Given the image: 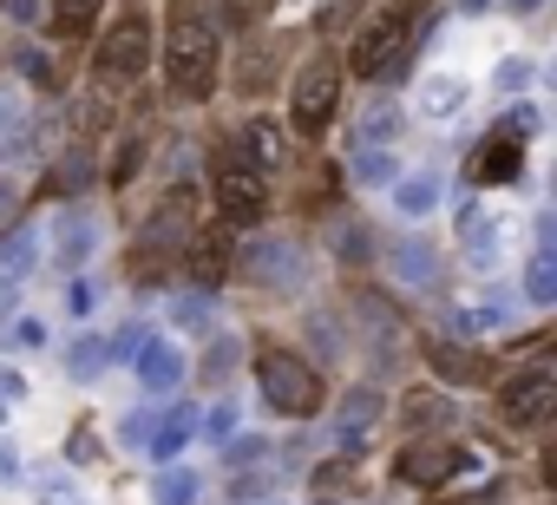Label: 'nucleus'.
<instances>
[{"mask_svg": "<svg viewBox=\"0 0 557 505\" xmlns=\"http://www.w3.org/2000/svg\"><path fill=\"white\" fill-rule=\"evenodd\" d=\"M223 79V47H216V21L197 0H171L164 21V99L171 106H203Z\"/></svg>", "mask_w": 557, "mask_h": 505, "instance_id": "1", "label": "nucleus"}, {"mask_svg": "<svg viewBox=\"0 0 557 505\" xmlns=\"http://www.w3.org/2000/svg\"><path fill=\"white\" fill-rule=\"evenodd\" d=\"M420 21H426V0H387V8H374V14L355 27V40H348V66H342V73H355V79H368V86L400 79L407 53H413V40H420Z\"/></svg>", "mask_w": 557, "mask_h": 505, "instance_id": "2", "label": "nucleus"}, {"mask_svg": "<svg viewBox=\"0 0 557 505\" xmlns=\"http://www.w3.org/2000/svg\"><path fill=\"white\" fill-rule=\"evenodd\" d=\"M256 394L283 414V420H315L329 407V381L309 355L283 348V342H262L256 348Z\"/></svg>", "mask_w": 557, "mask_h": 505, "instance_id": "3", "label": "nucleus"}, {"mask_svg": "<svg viewBox=\"0 0 557 505\" xmlns=\"http://www.w3.org/2000/svg\"><path fill=\"white\" fill-rule=\"evenodd\" d=\"M151 47H158V21H151V8H138V0H132V8L112 14V27H99V40H92V79L106 93L138 86L145 66H151Z\"/></svg>", "mask_w": 557, "mask_h": 505, "instance_id": "4", "label": "nucleus"}, {"mask_svg": "<svg viewBox=\"0 0 557 505\" xmlns=\"http://www.w3.org/2000/svg\"><path fill=\"white\" fill-rule=\"evenodd\" d=\"M335 112H342V53H315L289 79V119H283V132H296L302 145H315L335 125Z\"/></svg>", "mask_w": 557, "mask_h": 505, "instance_id": "5", "label": "nucleus"}, {"mask_svg": "<svg viewBox=\"0 0 557 505\" xmlns=\"http://www.w3.org/2000/svg\"><path fill=\"white\" fill-rule=\"evenodd\" d=\"M236 270H243L262 296H296V290H309V276H315L302 236H249V243H236Z\"/></svg>", "mask_w": 557, "mask_h": 505, "instance_id": "6", "label": "nucleus"}, {"mask_svg": "<svg viewBox=\"0 0 557 505\" xmlns=\"http://www.w3.org/2000/svg\"><path fill=\"white\" fill-rule=\"evenodd\" d=\"M210 204H216L223 230H256L269 217V177H256L230 145H216V158H210Z\"/></svg>", "mask_w": 557, "mask_h": 505, "instance_id": "7", "label": "nucleus"}, {"mask_svg": "<svg viewBox=\"0 0 557 505\" xmlns=\"http://www.w3.org/2000/svg\"><path fill=\"white\" fill-rule=\"evenodd\" d=\"M492 407H498V420H505V427L537 433V427L557 414V374H550V361H531V368L505 374V381H498V394H492Z\"/></svg>", "mask_w": 557, "mask_h": 505, "instance_id": "8", "label": "nucleus"}, {"mask_svg": "<svg viewBox=\"0 0 557 505\" xmlns=\"http://www.w3.org/2000/svg\"><path fill=\"white\" fill-rule=\"evenodd\" d=\"M466 472V446L453 433H420L394 453V479L413 492H453V479Z\"/></svg>", "mask_w": 557, "mask_h": 505, "instance_id": "9", "label": "nucleus"}, {"mask_svg": "<svg viewBox=\"0 0 557 505\" xmlns=\"http://www.w3.org/2000/svg\"><path fill=\"white\" fill-rule=\"evenodd\" d=\"M177 270L190 276V290L216 296V290L236 276V230H223V223H197L190 243L177 249Z\"/></svg>", "mask_w": 557, "mask_h": 505, "instance_id": "10", "label": "nucleus"}, {"mask_svg": "<svg viewBox=\"0 0 557 505\" xmlns=\"http://www.w3.org/2000/svg\"><path fill=\"white\" fill-rule=\"evenodd\" d=\"M524 177V138H511L505 125H492L479 145H472V158H466V184L472 190H505V184H518Z\"/></svg>", "mask_w": 557, "mask_h": 505, "instance_id": "11", "label": "nucleus"}, {"mask_svg": "<svg viewBox=\"0 0 557 505\" xmlns=\"http://www.w3.org/2000/svg\"><path fill=\"white\" fill-rule=\"evenodd\" d=\"M230 151L256 171V177H275V171H283V158H289V132L283 125H275V119H243L236 125V138H230Z\"/></svg>", "mask_w": 557, "mask_h": 505, "instance_id": "12", "label": "nucleus"}, {"mask_svg": "<svg viewBox=\"0 0 557 505\" xmlns=\"http://www.w3.org/2000/svg\"><path fill=\"white\" fill-rule=\"evenodd\" d=\"M381 414H387L381 387H348V394H342V407H335V433H342V453H348V459L361 453V433H368Z\"/></svg>", "mask_w": 557, "mask_h": 505, "instance_id": "13", "label": "nucleus"}, {"mask_svg": "<svg viewBox=\"0 0 557 505\" xmlns=\"http://www.w3.org/2000/svg\"><path fill=\"white\" fill-rule=\"evenodd\" d=\"M400 427L420 440V433H453V394H440V387H413V394H400Z\"/></svg>", "mask_w": 557, "mask_h": 505, "instance_id": "14", "label": "nucleus"}, {"mask_svg": "<svg viewBox=\"0 0 557 505\" xmlns=\"http://www.w3.org/2000/svg\"><path fill=\"white\" fill-rule=\"evenodd\" d=\"M426 361H433V374L453 381V387H479V381H492V361L472 355V348H459V342H426Z\"/></svg>", "mask_w": 557, "mask_h": 505, "instance_id": "15", "label": "nucleus"}, {"mask_svg": "<svg viewBox=\"0 0 557 505\" xmlns=\"http://www.w3.org/2000/svg\"><path fill=\"white\" fill-rule=\"evenodd\" d=\"M47 21H53L47 34H53L60 47H79L86 34H99V21H106V0H53V14H47Z\"/></svg>", "mask_w": 557, "mask_h": 505, "instance_id": "16", "label": "nucleus"}, {"mask_svg": "<svg viewBox=\"0 0 557 505\" xmlns=\"http://www.w3.org/2000/svg\"><path fill=\"white\" fill-rule=\"evenodd\" d=\"M355 492H361V466H355L348 453H335L329 466L309 472V498H322V505H342V498H355Z\"/></svg>", "mask_w": 557, "mask_h": 505, "instance_id": "17", "label": "nucleus"}, {"mask_svg": "<svg viewBox=\"0 0 557 505\" xmlns=\"http://www.w3.org/2000/svg\"><path fill=\"white\" fill-rule=\"evenodd\" d=\"M145 151H151V132H145V125H125V132H119V151H112L106 184H112V190H132V177L145 171Z\"/></svg>", "mask_w": 557, "mask_h": 505, "instance_id": "18", "label": "nucleus"}, {"mask_svg": "<svg viewBox=\"0 0 557 505\" xmlns=\"http://www.w3.org/2000/svg\"><path fill=\"white\" fill-rule=\"evenodd\" d=\"M34 263H40V243H34V230H21V223H14L8 236H0V276H8V290H14Z\"/></svg>", "mask_w": 557, "mask_h": 505, "instance_id": "19", "label": "nucleus"}, {"mask_svg": "<svg viewBox=\"0 0 557 505\" xmlns=\"http://www.w3.org/2000/svg\"><path fill=\"white\" fill-rule=\"evenodd\" d=\"M190 433H197V407H171V420H164V427H151L145 453H151V459H177Z\"/></svg>", "mask_w": 557, "mask_h": 505, "instance_id": "20", "label": "nucleus"}, {"mask_svg": "<svg viewBox=\"0 0 557 505\" xmlns=\"http://www.w3.org/2000/svg\"><path fill=\"white\" fill-rule=\"evenodd\" d=\"M387 263H394V276H400V283H426V276L440 270V257H433V249H426V243H413V236L387 249Z\"/></svg>", "mask_w": 557, "mask_h": 505, "instance_id": "21", "label": "nucleus"}, {"mask_svg": "<svg viewBox=\"0 0 557 505\" xmlns=\"http://www.w3.org/2000/svg\"><path fill=\"white\" fill-rule=\"evenodd\" d=\"M86 171H92V158H86V138H73V151H66V158H53V171H47V190L73 197V190L86 184Z\"/></svg>", "mask_w": 557, "mask_h": 505, "instance_id": "22", "label": "nucleus"}, {"mask_svg": "<svg viewBox=\"0 0 557 505\" xmlns=\"http://www.w3.org/2000/svg\"><path fill=\"white\" fill-rule=\"evenodd\" d=\"M92 249H99V223H92V217H79V210H73V217H66V230H60V263H66V270H73V263H79V257H92Z\"/></svg>", "mask_w": 557, "mask_h": 505, "instance_id": "23", "label": "nucleus"}, {"mask_svg": "<svg viewBox=\"0 0 557 505\" xmlns=\"http://www.w3.org/2000/svg\"><path fill=\"white\" fill-rule=\"evenodd\" d=\"M524 296H531L537 309L557 303V263H550V243H537V257H531V270H524Z\"/></svg>", "mask_w": 557, "mask_h": 505, "instance_id": "24", "label": "nucleus"}, {"mask_svg": "<svg viewBox=\"0 0 557 505\" xmlns=\"http://www.w3.org/2000/svg\"><path fill=\"white\" fill-rule=\"evenodd\" d=\"M387 138H400V112H394V106H374V112L361 119V138H355V151H381Z\"/></svg>", "mask_w": 557, "mask_h": 505, "instance_id": "25", "label": "nucleus"}, {"mask_svg": "<svg viewBox=\"0 0 557 505\" xmlns=\"http://www.w3.org/2000/svg\"><path fill=\"white\" fill-rule=\"evenodd\" d=\"M394 204H400L407 217H426V210L440 204V177H433V171H420V177H407V184L394 190Z\"/></svg>", "mask_w": 557, "mask_h": 505, "instance_id": "26", "label": "nucleus"}, {"mask_svg": "<svg viewBox=\"0 0 557 505\" xmlns=\"http://www.w3.org/2000/svg\"><path fill=\"white\" fill-rule=\"evenodd\" d=\"M236 355H243V342L216 335V342H210V355H203V368H197V381H203V387H223V381H230V368H236Z\"/></svg>", "mask_w": 557, "mask_h": 505, "instance_id": "27", "label": "nucleus"}, {"mask_svg": "<svg viewBox=\"0 0 557 505\" xmlns=\"http://www.w3.org/2000/svg\"><path fill=\"white\" fill-rule=\"evenodd\" d=\"M132 361L145 368V381H151V387H171V381H177V355H171L164 342H151V335H145V348H138Z\"/></svg>", "mask_w": 557, "mask_h": 505, "instance_id": "28", "label": "nucleus"}, {"mask_svg": "<svg viewBox=\"0 0 557 505\" xmlns=\"http://www.w3.org/2000/svg\"><path fill=\"white\" fill-rule=\"evenodd\" d=\"M197 492H203V479H197L190 466H171V472L158 479V505H197Z\"/></svg>", "mask_w": 557, "mask_h": 505, "instance_id": "29", "label": "nucleus"}, {"mask_svg": "<svg viewBox=\"0 0 557 505\" xmlns=\"http://www.w3.org/2000/svg\"><path fill=\"white\" fill-rule=\"evenodd\" d=\"M106 361H112V348H106V335H86V342L73 348V374H79V381H86V374H99Z\"/></svg>", "mask_w": 557, "mask_h": 505, "instance_id": "30", "label": "nucleus"}, {"mask_svg": "<svg viewBox=\"0 0 557 505\" xmlns=\"http://www.w3.org/2000/svg\"><path fill=\"white\" fill-rule=\"evenodd\" d=\"M21 112H27V93H21L14 79H0V138L21 132Z\"/></svg>", "mask_w": 557, "mask_h": 505, "instance_id": "31", "label": "nucleus"}, {"mask_svg": "<svg viewBox=\"0 0 557 505\" xmlns=\"http://www.w3.org/2000/svg\"><path fill=\"white\" fill-rule=\"evenodd\" d=\"M348 164H355V177H368V184H381V177H394V158H387V151H355Z\"/></svg>", "mask_w": 557, "mask_h": 505, "instance_id": "32", "label": "nucleus"}, {"mask_svg": "<svg viewBox=\"0 0 557 505\" xmlns=\"http://www.w3.org/2000/svg\"><path fill=\"white\" fill-rule=\"evenodd\" d=\"M21 210H27V197H21V184H8V177H0V236H8V230L21 223Z\"/></svg>", "mask_w": 557, "mask_h": 505, "instance_id": "33", "label": "nucleus"}, {"mask_svg": "<svg viewBox=\"0 0 557 505\" xmlns=\"http://www.w3.org/2000/svg\"><path fill=\"white\" fill-rule=\"evenodd\" d=\"M262 453H269V440H256V433H243V440H230V466H243V459L256 466Z\"/></svg>", "mask_w": 557, "mask_h": 505, "instance_id": "34", "label": "nucleus"}, {"mask_svg": "<svg viewBox=\"0 0 557 505\" xmlns=\"http://www.w3.org/2000/svg\"><path fill=\"white\" fill-rule=\"evenodd\" d=\"M505 498V485L492 479V485H472V492H459V498H446V505H498Z\"/></svg>", "mask_w": 557, "mask_h": 505, "instance_id": "35", "label": "nucleus"}, {"mask_svg": "<svg viewBox=\"0 0 557 505\" xmlns=\"http://www.w3.org/2000/svg\"><path fill=\"white\" fill-rule=\"evenodd\" d=\"M342 257L368 263V230H361V223H348V230H342Z\"/></svg>", "mask_w": 557, "mask_h": 505, "instance_id": "36", "label": "nucleus"}, {"mask_svg": "<svg viewBox=\"0 0 557 505\" xmlns=\"http://www.w3.org/2000/svg\"><path fill=\"white\" fill-rule=\"evenodd\" d=\"M66 303H73V316H92V309H99V290H92V283H73Z\"/></svg>", "mask_w": 557, "mask_h": 505, "instance_id": "37", "label": "nucleus"}, {"mask_svg": "<svg viewBox=\"0 0 557 505\" xmlns=\"http://www.w3.org/2000/svg\"><path fill=\"white\" fill-rule=\"evenodd\" d=\"M40 342H47L40 322H14V335H8V348H40Z\"/></svg>", "mask_w": 557, "mask_h": 505, "instance_id": "38", "label": "nucleus"}, {"mask_svg": "<svg viewBox=\"0 0 557 505\" xmlns=\"http://www.w3.org/2000/svg\"><path fill=\"white\" fill-rule=\"evenodd\" d=\"M66 453H73V459H92V453H99V440H92L86 427H73V446H66Z\"/></svg>", "mask_w": 557, "mask_h": 505, "instance_id": "39", "label": "nucleus"}, {"mask_svg": "<svg viewBox=\"0 0 557 505\" xmlns=\"http://www.w3.org/2000/svg\"><path fill=\"white\" fill-rule=\"evenodd\" d=\"M505 8H511V14H537V8H544V0H505Z\"/></svg>", "mask_w": 557, "mask_h": 505, "instance_id": "40", "label": "nucleus"}, {"mask_svg": "<svg viewBox=\"0 0 557 505\" xmlns=\"http://www.w3.org/2000/svg\"><path fill=\"white\" fill-rule=\"evenodd\" d=\"M459 8H485V0H459Z\"/></svg>", "mask_w": 557, "mask_h": 505, "instance_id": "41", "label": "nucleus"}]
</instances>
